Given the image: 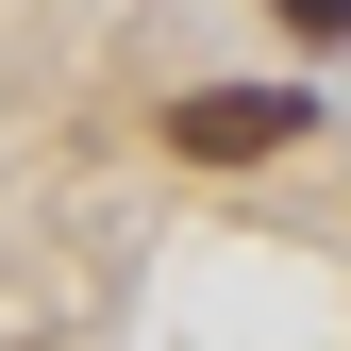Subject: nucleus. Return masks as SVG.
<instances>
[{
    "mask_svg": "<svg viewBox=\"0 0 351 351\" xmlns=\"http://www.w3.org/2000/svg\"><path fill=\"white\" fill-rule=\"evenodd\" d=\"M167 151H184V167H268V151H301V84H201V101H167Z\"/></svg>",
    "mask_w": 351,
    "mask_h": 351,
    "instance_id": "1",
    "label": "nucleus"
},
{
    "mask_svg": "<svg viewBox=\"0 0 351 351\" xmlns=\"http://www.w3.org/2000/svg\"><path fill=\"white\" fill-rule=\"evenodd\" d=\"M285 34H351V0H285Z\"/></svg>",
    "mask_w": 351,
    "mask_h": 351,
    "instance_id": "2",
    "label": "nucleus"
}]
</instances>
